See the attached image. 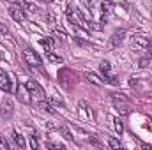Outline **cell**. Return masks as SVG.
I'll return each mask as SVG.
<instances>
[{
	"label": "cell",
	"instance_id": "6da1fadb",
	"mask_svg": "<svg viewBox=\"0 0 152 150\" xmlns=\"http://www.w3.org/2000/svg\"><path fill=\"white\" fill-rule=\"evenodd\" d=\"M58 81H60V85H62L64 88H67V90H71V88L75 87V76H73V73H71L67 67H62V69L58 71Z\"/></svg>",
	"mask_w": 152,
	"mask_h": 150
},
{
	"label": "cell",
	"instance_id": "7a4b0ae2",
	"mask_svg": "<svg viewBox=\"0 0 152 150\" xmlns=\"http://www.w3.org/2000/svg\"><path fill=\"white\" fill-rule=\"evenodd\" d=\"M25 87L28 88V92H30L32 95H36V97H39V99H44V97H46L44 90L41 88V85H39L36 79H28V81L25 83Z\"/></svg>",
	"mask_w": 152,
	"mask_h": 150
},
{
	"label": "cell",
	"instance_id": "3957f363",
	"mask_svg": "<svg viewBox=\"0 0 152 150\" xmlns=\"http://www.w3.org/2000/svg\"><path fill=\"white\" fill-rule=\"evenodd\" d=\"M23 60L27 62V66H32V67H39V66H41L39 55L34 53L32 50H25V51H23Z\"/></svg>",
	"mask_w": 152,
	"mask_h": 150
},
{
	"label": "cell",
	"instance_id": "277c9868",
	"mask_svg": "<svg viewBox=\"0 0 152 150\" xmlns=\"http://www.w3.org/2000/svg\"><path fill=\"white\" fill-rule=\"evenodd\" d=\"M16 97H18L23 104H30V103H32V94L28 92V88H27L25 85H20V87L16 88Z\"/></svg>",
	"mask_w": 152,
	"mask_h": 150
},
{
	"label": "cell",
	"instance_id": "5b68a950",
	"mask_svg": "<svg viewBox=\"0 0 152 150\" xmlns=\"http://www.w3.org/2000/svg\"><path fill=\"white\" fill-rule=\"evenodd\" d=\"M14 111V106H12V101L11 99H4L0 103V117L2 118H11Z\"/></svg>",
	"mask_w": 152,
	"mask_h": 150
},
{
	"label": "cell",
	"instance_id": "8992f818",
	"mask_svg": "<svg viewBox=\"0 0 152 150\" xmlns=\"http://www.w3.org/2000/svg\"><path fill=\"white\" fill-rule=\"evenodd\" d=\"M0 90H4V92H7V94L12 92V85H11L9 74H7L4 69H0Z\"/></svg>",
	"mask_w": 152,
	"mask_h": 150
},
{
	"label": "cell",
	"instance_id": "52a82bcc",
	"mask_svg": "<svg viewBox=\"0 0 152 150\" xmlns=\"http://www.w3.org/2000/svg\"><path fill=\"white\" fill-rule=\"evenodd\" d=\"M124 37H126V30H115L113 36L110 37V48H117L118 44H122V41H124Z\"/></svg>",
	"mask_w": 152,
	"mask_h": 150
},
{
	"label": "cell",
	"instance_id": "ba28073f",
	"mask_svg": "<svg viewBox=\"0 0 152 150\" xmlns=\"http://www.w3.org/2000/svg\"><path fill=\"white\" fill-rule=\"evenodd\" d=\"M9 14H11V18L14 20V21H23L25 20V14H23V11L20 9V5H11L9 7Z\"/></svg>",
	"mask_w": 152,
	"mask_h": 150
},
{
	"label": "cell",
	"instance_id": "9c48e42d",
	"mask_svg": "<svg viewBox=\"0 0 152 150\" xmlns=\"http://www.w3.org/2000/svg\"><path fill=\"white\" fill-rule=\"evenodd\" d=\"M83 76H85V79H87L88 83H92V85H96V87H103V85H104V79L99 78L96 73H85Z\"/></svg>",
	"mask_w": 152,
	"mask_h": 150
},
{
	"label": "cell",
	"instance_id": "30bf717a",
	"mask_svg": "<svg viewBox=\"0 0 152 150\" xmlns=\"http://www.w3.org/2000/svg\"><path fill=\"white\" fill-rule=\"evenodd\" d=\"M147 46H149V39L147 37L136 36V37L133 39V48H136V50H147Z\"/></svg>",
	"mask_w": 152,
	"mask_h": 150
},
{
	"label": "cell",
	"instance_id": "8fae6325",
	"mask_svg": "<svg viewBox=\"0 0 152 150\" xmlns=\"http://www.w3.org/2000/svg\"><path fill=\"white\" fill-rule=\"evenodd\" d=\"M37 106H39V110H41V111L51 113V115L55 113V110H53V106H51V103H50V101H46V99H41Z\"/></svg>",
	"mask_w": 152,
	"mask_h": 150
},
{
	"label": "cell",
	"instance_id": "7c38bea8",
	"mask_svg": "<svg viewBox=\"0 0 152 150\" xmlns=\"http://www.w3.org/2000/svg\"><path fill=\"white\" fill-rule=\"evenodd\" d=\"M12 140H14V143H16L20 149H25V147H27V143H25V138H23V136L18 133V131H14V133H12Z\"/></svg>",
	"mask_w": 152,
	"mask_h": 150
},
{
	"label": "cell",
	"instance_id": "4fadbf2b",
	"mask_svg": "<svg viewBox=\"0 0 152 150\" xmlns=\"http://www.w3.org/2000/svg\"><path fill=\"white\" fill-rule=\"evenodd\" d=\"M18 5H21V7H25L27 11H30V12H37L39 7L36 4H32V2H28V0H20V4Z\"/></svg>",
	"mask_w": 152,
	"mask_h": 150
},
{
	"label": "cell",
	"instance_id": "5bb4252c",
	"mask_svg": "<svg viewBox=\"0 0 152 150\" xmlns=\"http://www.w3.org/2000/svg\"><path fill=\"white\" fill-rule=\"evenodd\" d=\"M99 69H101V73H103V79H104L106 76L112 74V66H110V62H106V60H103V62H101Z\"/></svg>",
	"mask_w": 152,
	"mask_h": 150
},
{
	"label": "cell",
	"instance_id": "9a60e30c",
	"mask_svg": "<svg viewBox=\"0 0 152 150\" xmlns=\"http://www.w3.org/2000/svg\"><path fill=\"white\" fill-rule=\"evenodd\" d=\"M39 42H41V46H42L46 51H53V46H55V44H53V39L51 37H44V39H41Z\"/></svg>",
	"mask_w": 152,
	"mask_h": 150
},
{
	"label": "cell",
	"instance_id": "2e32d148",
	"mask_svg": "<svg viewBox=\"0 0 152 150\" xmlns=\"http://www.w3.org/2000/svg\"><path fill=\"white\" fill-rule=\"evenodd\" d=\"M115 108H117V111L120 113V115H129V106H127V103H115Z\"/></svg>",
	"mask_w": 152,
	"mask_h": 150
},
{
	"label": "cell",
	"instance_id": "e0dca14e",
	"mask_svg": "<svg viewBox=\"0 0 152 150\" xmlns=\"http://www.w3.org/2000/svg\"><path fill=\"white\" fill-rule=\"evenodd\" d=\"M46 57H48V60H50L51 64H62V62H64V60H62V57L55 55L53 51H46Z\"/></svg>",
	"mask_w": 152,
	"mask_h": 150
},
{
	"label": "cell",
	"instance_id": "ac0fdd59",
	"mask_svg": "<svg viewBox=\"0 0 152 150\" xmlns=\"http://www.w3.org/2000/svg\"><path fill=\"white\" fill-rule=\"evenodd\" d=\"M112 99L115 103H129V97L124 94H112Z\"/></svg>",
	"mask_w": 152,
	"mask_h": 150
},
{
	"label": "cell",
	"instance_id": "d6986e66",
	"mask_svg": "<svg viewBox=\"0 0 152 150\" xmlns=\"http://www.w3.org/2000/svg\"><path fill=\"white\" fill-rule=\"evenodd\" d=\"M113 127H115V131H117V134L124 133V124H122L120 118H113Z\"/></svg>",
	"mask_w": 152,
	"mask_h": 150
},
{
	"label": "cell",
	"instance_id": "ffe728a7",
	"mask_svg": "<svg viewBox=\"0 0 152 150\" xmlns=\"http://www.w3.org/2000/svg\"><path fill=\"white\" fill-rule=\"evenodd\" d=\"M78 106H80L78 110H80V113H81V117H90V115H92L90 111H87V103H85V101H80Z\"/></svg>",
	"mask_w": 152,
	"mask_h": 150
},
{
	"label": "cell",
	"instance_id": "44dd1931",
	"mask_svg": "<svg viewBox=\"0 0 152 150\" xmlns=\"http://www.w3.org/2000/svg\"><path fill=\"white\" fill-rule=\"evenodd\" d=\"M53 34L60 39V41H66V39H67V34H66L62 28H55V30H53Z\"/></svg>",
	"mask_w": 152,
	"mask_h": 150
},
{
	"label": "cell",
	"instance_id": "7402d4cb",
	"mask_svg": "<svg viewBox=\"0 0 152 150\" xmlns=\"http://www.w3.org/2000/svg\"><path fill=\"white\" fill-rule=\"evenodd\" d=\"M108 145H110L112 149H122V143H120L118 140H115V138H108Z\"/></svg>",
	"mask_w": 152,
	"mask_h": 150
},
{
	"label": "cell",
	"instance_id": "603a6c76",
	"mask_svg": "<svg viewBox=\"0 0 152 150\" xmlns=\"http://www.w3.org/2000/svg\"><path fill=\"white\" fill-rule=\"evenodd\" d=\"M60 131H62V134H64V138H66L67 141H73V136H71V133L67 131V127H66V125H62V127H60Z\"/></svg>",
	"mask_w": 152,
	"mask_h": 150
},
{
	"label": "cell",
	"instance_id": "cb8c5ba5",
	"mask_svg": "<svg viewBox=\"0 0 152 150\" xmlns=\"http://www.w3.org/2000/svg\"><path fill=\"white\" fill-rule=\"evenodd\" d=\"M112 7H113V5H112L110 2H103V5H101V11H103V14H104V12H110V11H112Z\"/></svg>",
	"mask_w": 152,
	"mask_h": 150
},
{
	"label": "cell",
	"instance_id": "d4e9b609",
	"mask_svg": "<svg viewBox=\"0 0 152 150\" xmlns=\"http://www.w3.org/2000/svg\"><path fill=\"white\" fill-rule=\"evenodd\" d=\"M0 34H2V36H5V37H9V36H11L9 28H7V27H5V25L2 23V21H0Z\"/></svg>",
	"mask_w": 152,
	"mask_h": 150
},
{
	"label": "cell",
	"instance_id": "484cf974",
	"mask_svg": "<svg viewBox=\"0 0 152 150\" xmlns=\"http://www.w3.org/2000/svg\"><path fill=\"white\" fill-rule=\"evenodd\" d=\"M39 143H37V138H36V134H32L30 136V149H37Z\"/></svg>",
	"mask_w": 152,
	"mask_h": 150
},
{
	"label": "cell",
	"instance_id": "4316f807",
	"mask_svg": "<svg viewBox=\"0 0 152 150\" xmlns=\"http://www.w3.org/2000/svg\"><path fill=\"white\" fill-rule=\"evenodd\" d=\"M9 149V145H7V141L4 140V138H0V150H7Z\"/></svg>",
	"mask_w": 152,
	"mask_h": 150
},
{
	"label": "cell",
	"instance_id": "83f0119b",
	"mask_svg": "<svg viewBox=\"0 0 152 150\" xmlns=\"http://www.w3.org/2000/svg\"><path fill=\"white\" fill-rule=\"evenodd\" d=\"M138 64H140V67H147V66H149V60H145V58H142V60H140Z\"/></svg>",
	"mask_w": 152,
	"mask_h": 150
},
{
	"label": "cell",
	"instance_id": "f1b7e54d",
	"mask_svg": "<svg viewBox=\"0 0 152 150\" xmlns=\"http://www.w3.org/2000/svg\"><path fill=\"white\" fill-rule=\"evenodd\" d=\"M147 48H149V53H151V57H152V42H149V46H147Z\"/></svg>",
	"mask_w": 152,
	"mask_h": 150
},
{
	"label": "cell",
	"instance_id": "f546056e",
	"mask_svg": "<svg viewBox=\"0 0 152 150\" xmlns=\"http://www.w3.org/2000/svg\"><path fill=\"white\" fill-rule=\"evenodd\" d=\"M44 2H48V4H50V2H53V0H44Z\"/></svg>",
	"mask_w": 152,
	"mask_h": 150
}]
</instances>
